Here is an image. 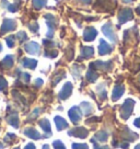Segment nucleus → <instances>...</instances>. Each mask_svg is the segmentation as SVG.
<instances>
[{
	"label": "nucleus",
	"instance_id": "nucleus-20",
	"mask_svg": "<svg viewBox=\"0 0 140 149\" xmlns=\"http://www.w3.org/2000/svg\"><path fill=\"white\" fill-rule=\"evenodd\" d=\"M13 56L12 55H8L6 56L5 58L2 59V66L5 68H11L13 66Z\"/></svg>",
	"mask_w": 140,
	"mask_h": 149
},
{
	"label": "nucleus",
	"instance_id": "nucleus-8",
	"mask_svg": "<svg viewBox=\"0 0 140 149\" xmlns=\"http://www.w3.org/2000/svg\"><path fill=\"white\" fill-rule=\"evenodd\" d=\"M96 30L94 28H87L83 32V40L85 42H90V41H93L95 36H96Z\"/></svg>",
	"mask_w": 140,
	"mask_h": 149
},
{
	"label": "nucleus",
	"instance_id": "nucleus-17",
	"mask_svg": "<svg viewBox=\"0 0 140 149\" xmlns=\"http://www.w3.org/2000/svg\"><path fill=\"white\" fill-rule=\"evenodd\" d=\"M22 65L25 68H30V69H34L36 65H37V61L35 59H30V58H23L22 61Z\"/></svg>",
	"mask_w": 140,
	"mask_h": 149
},
{
	"label": "nucleus",
	"instance_id": "nucleus-16",
	"mask_svg": "<svg viewBox=\"0 0 140 149\" xmlns=\"http://www.w3.org/2000/svg\"><path fill=\"white\" fill-rule=\"evenodd\" d=\"M55 123H56V127L58 130H62L64 128H67V127H68V123L60 116L55 117Z\"/></svg>",
	"mask_w": 140,
	"mask_h": 149
},
{
	"label": "nucleus",
	"instance_id": "nucleus-25",
	"mask_svg": "<svg viewBox=\"0 0 140 149\" xmlns=\"http://www.w3.org/2000/svg\"><path fill=\"white\" fill-rule=\"evenodd\" d=\"M6 42H7V45L9 47H13L14 46V36L13 35H10V36L6 37Z\"/></svg>",
	"mask_w": 140,
	"mask_h": 149
},
{
	"label": "nucleus",
	"instance_id": "nucleus-39",
	"mask_svg": "<svg viewBox=\"0 0 140 149\" xmlns=\"http://www.w3.org/2000/svg\"><path fill=\"white\" fill-rule=\"evenodd\" d=\"M124 2H132V0H123Z\"/></svg>",
	"mask_w": 140,
	"mask_h": 149
},
{
	"label": "nucleus",
	"instance_id": "nucleus-40",
	"mask_svg": "<svg viewBox=\"0 0 140 149\" xmlns=\"http://www.w3.org/2000/svg\"><path fill=\"white\" fill-rule=\"evenodd\" d=\"M137 12H138V13L140 14V6L138 7V8H137Z\"/></svg>",
	"mask_w": 140,
	"mask_h": 149
},
{
	"label": "nucleus",
	"instance_id": "nucleus-23",
	"mask_svg": "<svg viewBox=\"0 0 140 149\" xmlns=\"http://www.w3.org/2000/svg\"><path fill=\"white\" fill-rule=\"evenodd\" d=\"M8 122H9L11 125L13 127H19V118H18V115L14 114V115H11L10 117H8Z\"/></svg>",
	"mask_w": 140,
	"mask_h": 149
},
{
	"label": "nucleus",
	"instance_id": "nucleus-30",
	"mask_svg": "<svg viewBox=\"0 0 140 149\" xmlns=\"http://www.w3.org/2000/svg\"><path fill=\"white\" fill-rule=\"evenodd\" d=\"M17 36L19 37L20 42H24V41H25V40L28 38V36H26V34H25V32H22V31L18 33V35H17Z\"/></svg>",
	"mask_w": 140,
	"mask_h": 149
},
{
	"label": "nucleus",
	"instance_id": "nucleus-44",
	"mask_svg": "<svg viewBox=\"0 0 140 149\" xmlns=\"http://www.w3.org/2000/svg\"><path fill=\"white\" fill-rule=\"evenodd\" d=\"M139 79H140V78H139Z\"/></svg>",
	"mask_w": 140,
	"mask_h": 149
},
{
	"label": "nucleus",
	"instance_id": "nucleus-37",
	"mask_svg": "<svg viewBox=\"0 0 140 149\" xmlns=\"http://www.w3.org/2000/svg\"><path fill=\"white\" fill-rule=\"evenodd\" d=\"M35 84H36V86H42L43 80L42 79H36V82H35Z\"/></svg>",
	"mask_w": 140,
	"mask_h": 149
},
{
	"label": "nucleus",
	"instance_id": "nucleus-35",
	"mask_svg": "<svg viewBox=\"0 0 140 149\" xmlns=\"http://www.w3.org/2000/svg\"><path fill=\"white\" fill-rule=\"evenodd\" d=\"M24 149H35V146L33 144H28V145H26V147Z\"/></svg>",
	"mask_w": 140,
	"mask_h": 149
},
{
	"label": "nucleus",
	"instance_id": "nucleus-27",
	"mask_svg": "<svg viewBox=\"0 0 140 149\" xmlns=\"http://www.w3.org/2000/svg\"><path fill=\"white\" fill-rule=\"evenodd\" d=\"M72 149H89L87 144H73Z\"/></svg>",
	"mask_w": 140,
	"mask_h": 149
},
{
	"label": "nucleus",
	"instance_id": "nucleus-43",
	"mask_svg": "<svg viewBox=\"0 0 140 149\" xmlns=\"http://www.w3.org/2000/svg\"><path fill=\"white\" fill-rule=\"evenodd\" d=\"M57 1H58V0H57Z\"/></svg>",
	"mask_w": 140,
	"mask_h": 149
},
{
	"label": "nucleus",
	"instance_id": "nucleus-18",
	"mask_svg": "<svg viewBox=\"0 0 140 149\" xmlns=\"http://www.w3.org/2000/svg\"><path fill=\"white\" fill-rule=\"evenodd\" d=\"M94 54L93 51V47H90V46H83L81 48V55L83 56L84 58H90L92 57Z\"/></svg>",
	"mask_w": 140,
	"mask_h": 149
},
{
	"label": "nucleus",
	"instance_id": "nucleus-21",
	"mask_svg": "<svg viewBox=\"0 0 140 149\" xmlns=\"http://www.w3.org/2000/svg\"><path fill=\"white\" fill-rule=\"evenodd\" d=\"M107 137H108V134L105 130H101V132H98V134L95 135V138H96V140H98V141H106V140H107Z\"/></svg>",
	"mask_w": 140,
	"mask_h": 149
},
{
	"label": "nucleus",
	"instance_id": "nucleus-11",
	"mask_svg": "<svg viewBox=\"0 0 140 149\" xmlns=\"http://www.w3.org/2000/svg\"><path fill=\"white\" fill-rule=\"evenodd\" d=\"M111 52H112V47L110 46L104 40H101L100 41V45H98V53H100V55H106V54L111 53Z\"/></svg>",
	"mask_w": 140,
	"mask_h": 149
},
{
	"label": "nucleus",
	"instance_id": "nucleus-41",
	"mask_svg": "<svg viewBox=\"0 0 140 149\" xmlns=\"http://www.w3.org/2000/svg\"><path fill=\"white\" fill-rule=\"evenodd\" d=\"M135 149H140V145H138V146H136Z\"/></svg>",
	"mask_w": 140,
	"mask_h": 149
},
{
	"label": "nucleus",
	"instance_id": "nucleus-22",
	"mask_svg": "<svg viewBox=\"0 0 140 149\" xmlns=\"http://www.w3.org/2000/svg\"><path fill=\"white\" fill-rule=\"evenodd\" d=\"M47 0H33V7L36 10L42 9L43 7H45Z\"/></svg>",
	"mask_w": 140,
	"mask_h": 149
},
{
	"label": "nucleus",
	"instance_id": "nucleus-28",
	"mask_svg": "<svg viewBox=\"0 0 140 149\" xmlns=\"http://www.w3.org/2000/svg\"><path fill=\"white\" fill-rule=\"evenodd\" d=\"M54 147H55V149H66L65 145L62 144L60 140H56V141H54Z\"/></svg>",
	"mask_w": 140,
	"mask_h": 149
},
{
	"label": "nucleus",
	"instance_id": "nucleus-13",
	"mask_svg": "<svg viewBox=\"0 0 140 149\" xmlns=\"http://www.w3.org/2000/svg\"><path fill=\"white\" fill-rule=\"evenodd\" d=\"M38 125L41 126L43 128V130L46 133V135L45 137H48V136H51V124H49V122L47 121V120H42V121H40L38 123Z\"/></svg>",
	"mask_w": 140,
	"mask_h": 149
},
{
	"label": "nucleus",
	"instance_id": "nucleus-10",
	"mask_svg": "<svg viewBox=\"0 0 140 149\" xmlns=\"http://www.w3.org/2000/svg\"><path fill=\"white\" fill-rule=\"evenodd\" d=\"M69 135H73L75 137H79V138H84L89 135V132L83 127H79V128H75L73 130H70Z\"/></svg>",
	"mask_w": 140,
	"mask_h": 149
},
{
	"label": "nucleus",
	"instance_id": "nucleus-26",
	"mask_svg": "<svg viewBox=\"0 0 140 149\" xmlns=\"http://www.w3.org/2000/svg\"><path fill=\"white\" fill-rule=\"evenodd\" d=\"M98 94H100V97L104 100V99L106 98V91H105V89H104V87L102 86H100V87H98Z\"/></svg>",
	"mask_w": 140,
	"mask_h": 149
},
{
	"label": "nucleus",
	"instance_id": "nucleus-32",
	"mask_svg": "<svg viewBox=\"0 0 140 149\" xmlns=\"http://www.w3.org/2000/svg\"><path fill=\"white\" fill-rule=\"evenodd\" d=\"M21 76H23V80L25 81V82H28V81H30V79H31L30 74H25V72H23V74H21Z\"/></svg>",
	"mask_w": 140,
	"mask_h": 149
},
{
	"label": "nucleus",
	"instance_id": "nucleus-24",
	"mask_svg": "<svg viewBox=\"0 0 140 149\" xmlns=\"http://www.w3.org/2000/svg\"><path fill=\"white\" fill-rule=\"evenodd\" d=\"M98 74L94 71V70H89L88 71V74H87V79L89 80V81H91V82H93V81H95V80L98 79Z\"/></svg>",
	"mask_w": 140,
	"mask_h": 149
},
{
	"label": "nucleus",
	"instance_id": "nucleus-9",
	"mask_svg": "<svg viewBox=\"0 0 140 149\" xmlns=\"http://www.w3.org/2000/svg\"><path fill=\"white\" fill-rule=\"evenodd\" d=\"M24 49L28 52V54L35 55V54H38V53H40V45L35 42H30L24 45Z\"/></svg>",
	"mask_w": 140,
	"mask_h": 149
},
{
	"label": "nucleus",
	"instance_id": "nucleus-15",
	"mask_svg": "<svg viewBox=\"0 0 140 149\" xmlns=\"http://www.w3.org/2000/svg\"><path fill=\"white\" fill-rule=\"evenodd\" d=\"M125 91V88L123 87V86H116L115 89H114V91H113V94H112V99L114 101H116L117 99H119L123 95V93Z\"/></svg>",
	"mask_w": 140,
	"mask_h": 149
},
{
	"label": "nucleus",
	"instance_id": "nucleus-38",
	"mask_svg": "<svg viewBox=\"0 0 140 149\" xmlns=\"http://www.w3.org/2000/svg\"><path fill=\"white\" fill-rule=\"evenodd\" d=\"M43 149H49V148H48V146H47V145H44V146H43Z\"/></svg>",
	"mask_w": 140,
	"mask_h": 149
},
{
	"label": "nucleus",
	"instance_id": "nucleus-12",
	"mask_svg": "<svg viewBox=\"0 0 140 149\" xmlns=\"http://www.w3.org/2000/svg\"><path fill=\"white\" fill-rule=\"evenodd\" d=\"M91 67H94V68H98V69H104V70H108L111 69L112 67V63L111 61H95L93 64H91Z\"/></svg>",
	"mask_w": 140,
	"mask_h": 149
},
{
	"label": "nucleus",
	"instance_id": "nucleus-36",
	"mask_svg": "<svg viewBox=\"0 0 140 149\" xmlns=\"http://www.w3.org/2000/svg\"><path fill=\"white\" fill-rule=\"evenodd\" d=\"M94 149H110V148H108L107 146H102V147H100V146H96V145H95Z\"/></svg>",
	"mask_w": 140,
	"mask_h": 149
},
{
	"label": "nucleus",
	"instance_id": "nucleus-7",
	"mask_svg": "<svg viewBox=\"0 0 140 149\" xmlns=\"http://www.w3.org/2000/svg\"><path fill=\"white\" fill-rule=\"evenodd\" d=\"M72 92V84L70 82H67V84L64 86V88L61 89V91L59 92V99L61 100H65V99H68L70 97V94Z\"/></svg>",
	"mask_w": 140,
	"mask_h": 149
},
{
	"label": "nucleus",
	"instance_id": "nucleus-34",
	"mask_svg": "<svg viewBox=\"0 0 140 149\" xmlns=\"http://www.w3.org/2000/svg\"><path fill=\"white\" fill-rule=\"evenodd\" d=\"M134 124H135L137 127H139V128H140V117H139V118H137V120H135Z\"/></svg>",
	"mask_w": 140,
	"mask_h": 149
},
{
	"label": "nucleus",
	"instance_id": "nucleus-33",
	"mask_svg": "<svg viewBox=\"0 0 140 149\" xmlns=\"http://www.w3.org/2000/svg\"><path fill=\"white\" fill-rule=\"evenodd\" d=\"M78 1H80V2H82L83 5H90L92 0H78Z\"/></svg>",
	"mask_w": 140,
	"mask_h": 149
},
{
	"label": "nucleus",
	"instance_id": "nucleus-4",
	"mask_svg": "<svg viewBox=\"0 0 140 149\" xmlns=\"http://www.w3.org/2000/svg\"><path fill=\"white\" fill-rule=\"evenodd\" d=\"M17 28V22L12 20V19H5L3 23H2V28H1V34H5L7 32H10Z\"/></svg>",
	"mask_w": 140,
	"mask_h": 149
},
{
	"label": "nucleus",
	"instance_id": "nucleus-31",
	"mask_svg": "<svg viewBox=\"0 0 140 149\" xmlns=\"http://www.w3.org/2000/svg\"><path fill=\"white\" fill-rule=\"evenodd\" d=\"M30 30L32 31V32H37V30H38V25L37 23L35 22V23H32V24H30Z\"/></svg>",
	"mask_w": 140,
	"mask_h": 149
},
{
	"label": "nucleus",
	"instance_id": "nucleus-29",
	"mask_svg": "<svg viewBox=\"0 0 140 149\" xmlns=\"http://www.w3.org/2000/svg\"><path fill=\"white\" fill-rule=\"evenodd\" d=\"M7 86H8V84H7L6 79L2 76H0V90H3L5 88H7Z\"/></svg>",
	"mask_w": 140,
	"mask_h": 149
},
{
	"label": "nucleus",
	"instance_id": "nucleus-2",
	"mask_svg": "<svg viewBox=\"0 0 140 149\" xmlns=\"http://www.w3.org/2000/svg\"><path fill=\"white\" fill-rule=\"evenodd\" d=\"M45 18H46L47 25H48L47 37L51 38V37H53V35H54V32H55V29H56L57 20H56V18L53 15V14H46V15H45Z\"/></svg>",
	"mask_w": 140,
	"mask_h": 149
},
{
	"label": "nucleus",
	"instance_id": "nucleus-19",
	"mask_svg": "<svg viewBox=\"0 0 140 149\" xmlns=\"http://www.w3.org/2000/svg\"><path fill=\"white\" fill-rule=\"evenodd\" d=\"M81 109H82V113L84 115H89L90 113L93 112V107L92 104H90L89 102H82L81 103Z\"/></svg>",
	"mask_w": 140,
	"mask_h": 149
},
{
	"label": "nucleus",
	"instance_id": "nucleus-6",
	"mask_svg": "<svg viewBox=\"0 0 140 149\" xmlns=\"http://www.w3.org/2000/svg\"><path fill=\"white\" fill-rule=\"evenodd\" d=\"M69 117L70 120L73 122V123H78V122H80V120H81V117H82V113L80 112L79 107H71L69 111Z\"/></svg>",
	"mask_w": 140,
	"mask_h": 149
},
{
	"label": "nucleus",
	"instance_id": "nucleus-3",
	"mask_svg": "<svg viewBox=\"0 0 140 149\" xmlns=\"http://www.w3.org/2000/svg\"><path fill=\"white\" fill-rule=\"evenodd\" d=\"M102 31H103V33H104V34H105V35H106L111 41H112V42L115 43L117 41L116 34H115V32H114V29H113L112 24L110 23V22L103 25Z\"/></svg>",
	"mask_w": 140,
	"mask_h": 149
},
{
	"label": "nucleus",
	"instance_id": "nucleus-42",
	"mask_svg": "<svg viewBox=\"0 0 140 149\" xmlns=\"http://www.w3.org/2000/svg\"><path fill=\"white\" fill-rule=\"evenodd\" d=\"M1 49H2V46H1V44H0V52H1Z\"/></svg>",
	"mask_w": 140,
	"mask_h": 149
},
{
	"label": "nucleus",
	"instance_id": "nucleus-1",
	"mask_svg": "<svg viewBox=\"0 0 140 149\" xmlns=\"http://www.w3.org/2000/svg\"><path fill=\"white\" fill-rule=\"evenodd\" d=\"M134 105H135V102H134V100H131V99L126 100L125 103L121 105V115L124 120H126V118H128V117L130 116L131 112H132V109H134Z\"/></svg>",
	"mask_w": 140,
	"mask_h": 149
},
{
	"label": "nucleus",
	"instance_id": "nucleus-5",
	"mask_svg": "<svg viewBox=\"0 0 140 149\" xmlns=\"http://www.w3.org/2000/svg\"><path fill=\"white\" fill-rule=\"evenodd\" d=\"M132 19V11L131 9H123L118 13V22L119 24H123L127 22L128 20Z\"/></svg>",
	"mask_w": 140,
	"mask_h": 149
},
{
	"label": "nucleus",
	"instance_id": "nucleus-14",
	"mask_svg": "<svg viewBox=\"0 0 140 149\" xmlns=\"http://www.w3.org/2000/svg\"><path fill=\"white\" fill-rule=\"evenodd\" d=\"M24 134L28 137H30V138H32V139H40V138H42L41 134L36 130H34V128H26V130H24Z\"/></svg>",
	"mask_w": 140,
	"mask_h": 149
}]
</instances>
